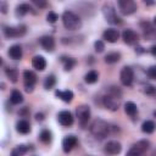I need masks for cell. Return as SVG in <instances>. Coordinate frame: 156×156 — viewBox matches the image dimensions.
<instances>
[{"label": "cell", "instance_id": "1", "mask_svg": "<svg viewBox=\"0 0 156 156\" xmlns=\"http://www.w3.org/2000/svg\"><path fill=\"white\" fill-rule=\"evenodd\" d=\"M110 129H111V127L102 118H96L90 124V133H91V135L95 139H99V140L106 138L108 135V133H110Z\"/></svg>", "mask_w": 156, "mask_h": 156}, {"label": "cell", "instance_id": "2", "mask_svg": "<svg viewBox=\"0 0 156 156\" xmlns=\"http://www.w3.org/2000/svg\"><path fill=\"white\" fill-rule=\"evenodd\" d=\"M62 23L67 30H77V29H80L82 27L80 17L73 11H68V10L65 11L62 15Z\"/></svg>", "mask_w": 156, "mask_h": 156}, {"label": "cell", "instance_id": "3", "mask_svg": "<svg viewBox=\"0 0 156 156\" xmlns=\"http://www.w3.org/2000/svg\"><path fill=\"white\" fill-rule=\"evenodd\" d=\"M101 11H102V15H104L105 20L107 21V23H110V24H119L121 23V18L117 16L116 9L111 2H105L102 5Z\"/></svg>", "mask_w": 156, "mask_h": 156}, {"label": "cell", "instance_id": "4", "mask_svg": "<svg viewBox=\"0 0 156 156\" xmlns=\"http://www.w3.org/2000/svg\"><path fill=\"white\" fill-rule=\"evenodd\" d=\"M117 6L119 9V12L123 16L133 15L138 9L136 2H134L133 0H119V1H117Z\"/></svg>", "mask_w": 156, "mask_h": 156}, {"label": "cell", "instance_id": "5", "mask_svg": "<svg viewBox=\"0 0 156 156\" xmlns=\"http://www.w3.org/2000/svg\"><path fill=\"white\" fill-rule=\"evenodd\" d=\"M27 32V27L24 24H18L16 27H4V35L7 39L23 37Z\"/></svg>", "mask_w": 156, "mask_h": 156}, {"label": "cell", "instance_id": "6", "mask_svg": "<svg viewBox=\"0 0 156 156\" xmlns=\"http://www.w3.org/2000/svg\"><path fill=\"white\" fill-rule=\"evenodd\" d=\"M119 80H121L122 85H124V87H130V85L133 84V80H134V71H133V68L129 67V66H124V67L121 69Z\"/></svg>", "mask_w": 156, "mask_h": 156}, {"label": "cell", "instance_id": "7", "mask_svg": "<svg viewBox=\"0 0 156 156\" xmlns=\"http://www.w3.org/2000/svg\"><path fill=\"white\" fill-rule=\"evenodd\" d=\"M76 115L78 117V121L82 127H85L90 118V107L88 105H79L76 108Z\"/></svg>", "mask_w": 156, "mask_h": 156}, {"label": "cell", "instance_id": "8", "mask_svg": "<svg viewBox=\"0 0 156 156\" xmlns=\"http://www.w3.org/2000/svg\"><path fill=\"white\" fill-rule=\"evenodd\" d=\"M23 82H24V90L27 93H32L34 90V84L37 82V76L33 71L26 69L23 72Z\"/></svg>", "mask_w": 156, "mask_h": 156}, {"label": "cell", "instance_id": "9", "mask_svg": "<svg viewBox=\"0 0 156 156\" xmlns=\"http://www.w3.org/2000/svg\"><path fill=\"white\" fill-rule=\"evenodd\" d=\"M140 26L143 28V34H144V38L146 40H154V39H156V28H155V26L151 22L144 21V22L140 23Z\"/></svg>", "mask_w": 156, "mask_h": 156}, {"label": "cell", "instance_id": "10", "mask_svg": "<svg viewBox=\"0 0 156 156\" xmlns=\"http://www.w3.org/2000/svg\"><path fill=\"white\" fill-rule=\"evenodd\" d=\"M122 39H123V41H124L126 44H128V45H134V44L138 43L139 35H138V33H136L135 30H133V29H130V28H127V29H124V30L122 32Z\"/></svg>", "mask_w": 156, "mask_h": 156}, {"label": "cell", "instance_id": "11", "mask_svg": "<svg viewBox=\"0 0 156 156\" xmlns=\"http://www.w3.org/2000/svg\"><path fill=\"white\" fill-rule=\"evenodd\" d=\"M102 105H104L105 108H107L110 111H117L118 107H119V99L113 98V96L106 94L102 98Z\"/></svg>", "mask_w": 156, "mask_h": 156}, {"label": "cell", "instance_id": "12", "mask_svg": "<svg viewBox=\"0 0 156 156\" xmlns=\"http://www.w3.org/2000/svg\"><path fill=\"white\" fill-rule=\"evenodd\" d=\"M39 44L41 45V48L48 51V52H52L55 50V39L51 35H43L39 38Z\"/></svg>", "mask_w": 156, "mask_h": 156}, {"label": "cell", "instance_id": "13", "mask_svg": "<svg viewBox=\"0 0 156 156\" xmlns=\"http://www.w3.org/2000/svg\"><path fill=\"white\" fill-rule=\"evenodd\" d=\"M104 151L106 154H108V155H118L122 151V145L117 140H110V141H107L105 144Z\"/></svg>", "mask_w": 156, "mask_h": 156}, {"label": "cell", "instance_id": "14", "mask_svg": "<svg viewBox=\"0 0 156 156\" xmlns=\"http://www.w3.org/2000/svg\"><path fill=\"white\" fill-rule=\"evenodd\" d=\"M57 121L63 127H71L73 124V116L69 111H61L57 113Z\"/></svg>", "mask_w": 156, "mask_h": 156}, {"label": "cell", "instance_id": "15", "mask_svg": "<svg viewBox=\"0 0 156 156\" xmlns=\"http://www.w3.org/2000/svg\"><path fill=\"white\" fill-rule=\"evenodd\" d=\"M77 143H78V139H77V136L76 135H66L65 138H63V140H62V150H63V152H69V151H72V149L77 145Z\"/></svg>", "mask_w": 156, "mask_h": 156}, {"label": "cell", "instance_id": "16", "mask_svg": "<svg viewBox=\"0 0 156 156\" xmlns=\"http://www.w3.org/2000/svg\"><path fill=\"white\" fill-rule=\"evenodd\" d=\"M102 38L108 43H116L118 40V38H119V33L115 28H107L102 33Z\"/></svg>", "mask_w": 156, "mask_h": 156}, {"label": "cell", "instance_id": "17", "mask_svg": "<svg viewBox=\"0 0 156 156\" xmlns=\"http://www.w3.org/2000/svg\"><path fill=\"white\" fill-rule=\"evenodd\" d=\"M9 56L12 58V60H21L22 58V55H23V50H22V46L20 44H13L9 48V51H7Z\"/></svg>", "mask_w": 156, "mask_h": 156}, {"label": "cell", "instance_id": "18", "mask_svg": "<svg viewBox=\"0 0 156 156\" xmlns=\"http://www.w3.org/2000/svg\"><path fill=\"white\" fill-rule=\"evenodd\" d=\"M32 66L37 71H44L45 67H46V60L41 55H37L32 58Z\"/></svg>", "mask_w": 156, "mask_h": 156}, {"label": "cell", "instance_id": "19", "mask_svg": "<svg viewBox=\"0 0 156 156\" xmlns=\"http://www.w3.org/2000/svg\"><path fill=\"white\" fill-rule=\"evenodd\" d=\"M28 12H33V13H34V11L32 10V7H30L29 4H20V5L16 6L15 13H16L17 17H23V16H24L26 13H28Z\"/></svg>", "mask_w": 156, "mask_h": 156}, {"label": "cell", "instance_id": "20", "mask_svg": "<svg viewBox=\"0 0 156 156\" xmlns=\"http://www.w3.org/2000/svg\"><path fill=\"white\" fill-rule=\"evenodd\" d=\"M55 95L65 102H71L73 100V93L71 90H56Z\"/></svg>", "mask_w": 156, "mask_h": 156}, {"label": "cell", "instance_id": "21", "mask_svg": "<svg viewBox=\"0 0 156 156\" xmlns=\"http://www.w3.org/2000/svg\"><path fill=\"white\" fill-rule=\"evenodd\" d=\"M124 112H126L129 117L134 118V117L138 115V107H136V105H135L133 101H127V102L124 104Z\"/></svg>", "mask_w": 156, "mask_h": 156}, {"label": "cell", "instance_id": "22", "mask_svg": "<svg viewBox=\"0 0 156 156\" xmlns=\"http://www.w3.org/2000/svg\"><path fill=\"white\" fill-rule=\"evenodd\" d=\"M16 130H17L18 133H21V134H27V133H29V132H30V124H29V122L26 121V119L18 121V122L16 123Z\"/></svg>", "mask_w": 156, "mask_h": 156}, {"label": "cell", "instance_id": "23", "mask_svg": "<svg viewBox=\"0 0 156 156\" xmlns=\"http://www.w3.org/2000/svg\"><path fill=\"white\" fill-rule=\"evenodd\" d=\"M61 62H62V65H63L65 71H71V69L77 65L76 58L68 57V56H62V57H61Z\"/></svg>", "mask_w": 156, "mask_h": 156}, {"label": "cell", "instance_id": "24", "mask_svg": "<svg viewBox=\"0 0 156 156\" xmlns=\"http://www.w3.org/2000/svg\"><path fill=\"white\" fill-rule=\"evenodd\" d=\"M10 101H11L12 105H20V104H22V101H23L22 93L20 90H17V89L12 90L11 91V95H10Z\"/></svg>", "mask_w": 156, "mask_h": 156}, {"label": "cell", "instance_id": "25", "mask_svg": "<svg viewBox=\"0 0 156 156\" xmlns=\"http://www.w3.org/2000/svg\"><path fill=\"white\" fill-rule=\"evenodd\" d=\"M155 129H156V124H155L154 121L147 119V121H145V122L141 124V130H143L144 133H146V134H151V133H154Z\"/></svg>", "mask_w": 156, "mask_h": 156}, {"label": "cell", "instance_id": "26", "mask_svg": "<svg viewBox=\"0 0 156 156\" xmlns=\"http://www.w3.org/2000/svg\"><path fill=\"white\" fill-rule=\"evenodd\" d=\"M121 60V54L119 52H108L106 56H105V62L108 63V65H112V63H116Z\"/></svg>", "mask_w": 156, "mask_h": 156}, {"label": "cell", "instance_id": "27", "mask_svg": "<svg viewBox=\"0 0 156 156\" xmlns=\"http://www.w3.org/2000/svg\"><path fill=\"white\" fill-rule=\"evenodd\" d=\"M5 74L6 77L12 82V83H16L18 80V71L16 68H11V67H7L5 68Z\"/></svg>", "mask_w": 156, "mask_h": 156}, {"label": "cell", "instance_id": "28", "mask_svg": "<svg viewBox=\"0 0 156 156\" xmlns=\"http://www.w3.org/2000/svg\"><path fill=\"white\" fill-rule=\"evenodd\" d=\"M98 79H99V73H98L96 71H89V72L84 76V80H85V83H88V84H94V83L98 82Z\"/></svg>", "mask_w": 156, "mask_h": 156}, {"label": "cell", "instance_id": "29", "mask_svg": "<svg viewBox=\"0 0 156 156\" xmlns=\"http://www.w3.org/2000/svg\"><path fill=\"white\" fill-rule=\"evenodd\" d=\"M55 84H56V77H55L54 74H49L48 77H45L44 83H43V85H44V88H45L46 90L52 89V88L55 87Z\"/></svg>", "mask_w": 156, "mask_h": 156}, {"label": "cell", "instance_id": "30", "mask_svg": "<svg viewBox=\"0 0 156 156\" xmlns=\"http://www.w3.org/2000/svg\"><path fill=\"white\" fill-rule=\"evenodd\" d=\"M39 139L44 144H50L51 139H52V134H51V132L49 129H43L40 132V134H39Z\"/></svg>", "mask_w": 156, "mask_h": 156}, {"label": "cell", "instance_id": "31", "mask_svg": "<svg viewBox=\"0 0 156 156\" xmlns=\"http://www.w3.org/2000/svg\"><path fill=\"white\" fill-rule=\"evenodd\" d=\"M28 150H29L28 146H26V145H18V146H16V147L12 150L11 156H23L24 154L28 152Z\"/></svg>", "mask_w": 156, "mask_h": 156}, {"label": "cell", "instance_id": "32", "mask_svg": "<svg viewBox=\"0 0 156 156\" xmlns=\"http://www.w3.org/2000/svg\"><path fill=\"white\" fill-rule=\"evenodd\" d=\"M126 156H145V151L141 150V149H139L136 145H133L128 150V152L126 154Z\"/></svg>", "mask_w": 156, "mask_h": 156}, {"label": "cell", "instance_id": "33", "mask_svg": "<svg viewBox=\"0 0 156 156\" xmlns=\"http://www.w3.org/2000/svg\"><path fill=\"white\" fill-rule=\"evenodd\" d=\"M107 94L111 95V96H113V98L121 99V96H122V90H121L118 87H116V85H111V87L108 88V93H107Z\"/></svg>", "mask_w": 156, "mask_h": 156}, {"label": "cell", "instance_id": "34", "mask_svg": "<svg viewBox=\"0 0 156 156\" xmlns=\"http://www.w3.org/2000/svg\"><path fill=\"white\" fill-rule=\"evenodd\" d=\"M143 91L145 94H147V95H155L156 94V88L154 85H151V84H145Z\"/></svg>", "mask_w": 156, "mask_h": 156}, {"label": "cell", "instance_id": "35", "mask_svg": "<svg viewBox=\"0 0 156 156\" xmlns=\"http://www.w3.org/2000/svg\"><path fill=\"white\" fill-rule=\"evenodd\" d=\"M146 76H147L150 79L156 80V65L150 66V67L147 68V71H146Z\"/></svg>", "mask_w": 156, "mask_h": 156}, {"label": "cell", "instance_id": "36", "mask_svg": "<svg viewBox=\"0 0 156 156\" xmlns=\"http://www.w3.org/2000/svg\"><path fill=\"white\" fill-rule=\"evenodd\" d=\"M134 145H136L139 149L146 151V150L150 147V141H149V140H139V141H138L136 144H134Z\"/></svg>", "mask_w": 156, "mask_h": 156}, {"label": "cell", "instance_id": "37", "mask_svg": "<svg viewBox=\"0 0 156 156\" xmlns=\"http://www.w3.org/2000/svg\"><path fill=\"white\" fill-rule=\"evenodd\" d=\"M57 20H58L57 13H55L54 11H49V13L46 15V21H48L49 23H55Z\"/></svg>", "mask_w": 156, "mask_h": 156}, {"label": "cell", "instance_id": "38", "mask_svg": "<svg viewBox=\"0 0 156 156\" xmlns=\"http://www.w3.org/2000/svg\"><path fill=\"white\" fill-rule=\"evenodd\" d=\"M94 49H95L96 52H102L104 49H105L104 41H102V40H96V41L94 43Z\"/></svg>", "mask_w": 156, "mask_h": 156}, {"label": "cell", "instance_id": "39", "mask_svg": "<svg viewBox=\"0 0 156 156\" xmlns=\"http://www.w3.org/2000/svg\"><path fill=\"white\" fill-rule=\"evenodd\" d=\"M32 2H33L34 5H37L38 7H46V5H48L45 1H38V0H33Z\"/></svg>", "mask_w": 156, "mask_h": 156}, {"label": "cell", "instance_id": "40", "mask_svg": "<svg viewBox=\"0 0 156 156\" xmlns=\"http://www.w3.org/2000/svg\"><path fill=\"white\" fill-rule=\"evenodd\" d=\"M0 10H1L2 13H6L7 12V4L5 1H1L0 2Z\"/></svg>", "mask_w": 156, "mask_h": 156}, {"label": "cell", "instance_id": "41", "mask_svg": "<svg viewBox=\"0 0 156 156\" xmlns=\"http://www.w3.org/2000/svg\"><path fill=\"white\" fill-rule=\"evenodd\" d=\"M35 119L37 121H43L44 119V115L43 113H37L35 115Z\"/></svg>", "mask_w": 156, "mask_h": 156}, {"label": "cell", "instance_id": "42", "mask_svg": "<svg viewBox=\"0 0 156 156\" xmlns=\"http://www.w3.org/2000/svg\"><path fill=\"white\" fill-rule=\"evenodd\" d=\"M150 52H151V55H152V56H155V57H156V45H152V46H151Z\"/></svg>", "mask_w": 156, "mask_h": 156}, {"label": "cell", "instance_id": "43", "mask_svg": "<svg viewBox=\"0 0 156 156\" xmlns=\"http://www.w3.org/2000/svg\"><path fill=\"white\" fill-rule=\"evenodd\" d=\"M144 2H145V5H149V6H151V5H156L155 1H144Z\"/></svg>", "mask_w": 156, "mask_h": 156}, {"label": "cell", "instance_id": "44", "mask_svg": "<svg viewBox=\"0 0 156 156\" xmlns=\"http://www.w3.org/2000/svg\"><path fill=\"white\" fill-rule=\"evenodd\" d=\"M152 156H156V150H155V151L152 152Z\"/></svg>", "mask_w": 156, "mask_h": 156}, {"label": "cell", "instance_id": "45", "mask_svg": "<svg viewBox=\"0 0 156 156\" xmlns=\"http://www.w3.org/2000/svg\"><path fill=\"white\" fill-rule=\"evenodd\" d=\"M154 21H155V23H156V17H155V18H154Z\"/></svg>", "mask_w": 156, "mask_h": 156}, {"label": "cell", "instance_id": "46", "mask_svg": "<svg viewBox=\"0 0 156 156\" xmlns=\"http://www.w3.org/2000/svg\"><path fill=\"white\" fill-rule=\"evenodd\" d=\"M155 95H156V94H155Z\"/></svg>", "mask_w": 156, "mask_h": 156}]
</instances>
